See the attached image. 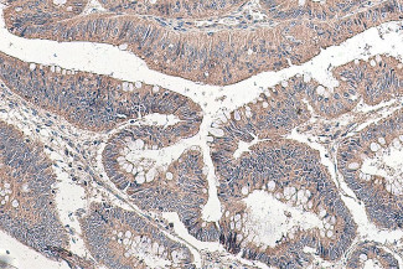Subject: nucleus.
<instances>
[{
	"label": "nucleus",
	"instance_id": "f257e3e1",
	"mask_svg": "<svg viewBox=\"0 0 403 269\" xmlns=\"http://www.w3.org/2000/svg\"><path fill=\"white\" fill-rule=\"evenodd\" d=\"M220 231H218L215 226H211L208 228V241H217L220 238Z\"/></svg>",
	"mask_w": 403,
	"mask_h": 269
},
{
	"label": "nucleus",
	"instance_id": "f03ea898",
	"mask_svg": "<svg viewBox=\"0 0 403 269\" xmlns=\"http://www.w3.org/2000/svg\"><path fill=\"white\" fill-rule=\"evenodd\" d=\"M129 184H130V180H127L125 178H123L122 180H119V181L117 182L115 185H117V186H118V189H119V190L124 191V190H128V187H129Z\"/></svg>",
	"mask_w": 403,
	"mask_h": 269
},
{
	"label": "nucleus",
	"instance_id": "7ed1b4c3",
	"mask_svg": "<svg viewBox=\"0 0 403 269\" xmlns=\"http://www.w3.org/2000/svg\"><path fill=\"white\" fill-rule=\"evenodd\" d=\"M182 223H184V224H185V227H186V228H190V227H192V226H195L196 223H199V217L194 216V217H191V218H189V220H186V221H184Z\"/></svg>",
	"mask_w": 403,
	"mask_h": 269
},
{
	"label": "nucleus",
	"instance_id": "20e7f679",
	"mask_svg": "<svg viewBox=\"0 0 403 269\" xmlns=\"http://www.w3.org/2000/svg\"><path fill=\"white\" fill-rule=\"evenodd\" d=\"M189 230V233L191 234V236H196V234L201 231V230H202V228H201V226H200V223H196L195 226H192V227H190V228H187Z\"/></svg>",
	"mask_w": 403,
	"mask_h": 269
},
{
	"label": "nucleus",
	"instance_id": "39448f33",
	"mask_svg": "<svg viewBox=\"0 0 403 269\" xmlns=\"http://www.w3.org/2000/svg\"><path fill=\"white\" fill-rule=\"evenodd\" d=\"M269 259H271V257H268L265 253H264V252H259V253H258V257H257V260H261V262H263V263H269Z\"/></svg>",
	"mask_w": 403,
	"mask_h": 269
},
{
	"label": "nucleus",
	"instance_id": "423d86ee",
	"mask_svg": "<svg viewBox=\"0 0 403 269\" xmlns=\"http://www.w3.org/2000/svg\"><path fill=\"white\" fill-rule=\"evenodd\" d=\"M123 178H124V174H122V172H117V174L113 176V178H112V181H113L114 184H117L119 180H122Z\"/></svg>",
	"mask_w": 403,
	"mask_h": 269
},
{
	"label": "nucleus",
	"instance_id": "0eeeda50",
	"mask_svg": "<svg viewBox=\"0 0 403 269\" xmlns=\"http://www.w3.org/2000/svg\"><path fill=\"white\" fill-rule=\"evenodd\" d=\"M258 253H259L258 250H256V249H251V250H249V257H248V259H251V260H254V259H257V257H258Z\"/></svg>",
	"mask_w": 403,
	"mask_h": 269
},
{
	"label": "nucleus",
	"instance_id": "6e6552de",
	"mask_svg": "<svg viewBox=\"0 0 403 269\" xmlns=\"http://www.w3.org/2000/svg\"><path fill=\"white\" fill-rule=\"evenodd\" d=\"M279 263V258H277V257H272L269 259V263H268V265H271V267H277Z\"/></svg>",
	"mask_w": 403,
	"mask_h": 269
},
{
	"label": "nucleus",
	"instance_id": "1a4fd4ad",
	"mask_svg": "<svg viewBox=\"0 0 403 269\" xmlns=\"http://www.w3.org/2000/svg\"><path fill=\"white\" fill-rule=\"evenodd\" d=\"M117 172H118V171L115 170V167H112V169H108V170H107V174H108V176H109L111 179L113 178V176H114Z\"/></svg>",
	"mask_w": 403,
	"mask_h": 269
},
{
	"label": "nucleus",
	"instance_id": "9d476101",
	"mask_svg": "<svg viewBox=\"0 0 403 269\" xmlns=\"http://www.w3.org/2000/svg\"><path fill=\"white\" fill-rule=\"evenodd\" d=\"M165 248H166V247H164V244H161V246H160V248H159V254L161 256V254L164 253V249H165Z\"/></svg>",
	"mask_w": 403,
	"mask_h": 269
},
{
	"label": "nucleus",
	"instance_id": "9b49d317",
	"mask_svg": "<svg viewBox=\"0 0 403 269\" xmlns=\"http://www.w3.org/2000/svg\"><path fill=\"white\" fill-rule=\"evenodd\" d=\"M132 236V233H130V231H128V232H125V237H130Z\"/></svg>",
	"mask_w": 403,
	"mask_h": 269
},
{
	"label": "nucleus",
	"instance_id": "f8f14e48",
	"mask_svg": "<svg viewBox=\"0 0 403 269\" xmlns=\"http://www.w3.org/2000/svg\"><path fill=\"white\" fill-rule=\"evenodd\" d=\"M230 227H231V230H233V228H234V223H233V222H231V224H230Z\"/></svg>",
	"mask_w": 403,
	"mask_h": 269
},
{
	"label": "nucleus",
	"instance_id": "ddd939ff",
	"mask_svg": "<svg viewBox=\"0 0 403 269\" xmlns=\"http://www.w3.org/2000/svg\"><path fill=\"white\" fill-rule=\"evenodd\" d=\"M237 238H238V239H237V242H239V241L242 239V236H241V234H238V236H237Z\"/></svg>",
	"mask_w": 403,
	"mask_h": 269
},
{
	"label": "nucleus",
	"instance_id": "4468645a",
	"mask_svg": "<svg viewBox=\"0 0 403 269\" xmlns=\"http://www.w3.org/2000/svg\"><path fill=\"white\" fill-rule=\"evenodd\" d=\"M239 218H241V216H239V215H236V221H238Z\"/></svg>",
	"mask_w": 403,
	"mask_h": 269
},
{
	"label": "nucleus",
	"instance_id": "2eb2a0df",
	"mask_svg": "<svg viewBox=\"0 0 403 269\" xmlns=\"http://www.w3.org/2000/svg\"><path fill=\"white\" fill-rule=\"evenodd\" d=\"M275 196L278 197V198H280V197H282V195H280V194H275Z\"/></svg>",
	"mask_w": 403,
	"mask_h": 269
}]
</instances>
